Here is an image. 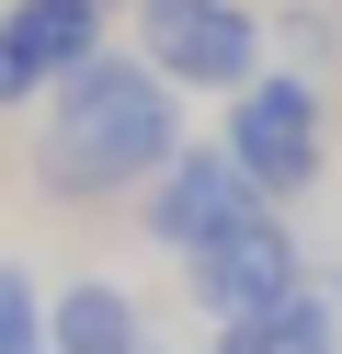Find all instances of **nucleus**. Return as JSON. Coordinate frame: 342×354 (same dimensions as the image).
<instances>
[{
    "label": "nucleus",
    "mask_w": 342,
    "mask_h": 354,
    "mask_svg": "<svg viewBox=\"0 0 342 354\" xmlns=\"http://www.w3.org/2000/svg\"><path fill=\"white\" fill-rule=\"evenodd\" d=\"M182 149H194V138H182V92L137 46H103L91 69H68L57 92H46L35 194L68 206V217H103V206H126V194H149Z\"/></svg>",
    "instance_id": "f257e3e1"
},
{
    "label": "nucleus",
    "mask_w": 342,
    "mask_h": 354,
    "mask_svg": "<svg viewBox=\"0 0 342 354\" xmlns=\"http://www.w3.org/2000/svg\"><path fill=\"white\" fill-rule=\"evenodd\" d=\"M217 149L263 183V206L319 194V183H331V80H308V69H263L251 92L217 103Z\"/></svg>",
    "instance_id": "f03ea898"
},
{
    "label": "nucleus",
    "mask_w": 342,
    "mask_h": 354,
    "mask_svg": "<svg viewBox=\"0 0 342 354\" xmlns=\"http://www.w3.org/2000/svg\"><path fill=\"white\" fill-rule=\"evenodd\" d=\"M137 57H149L171 92H251V80L274 69V12H251V0H149L137 12Z\"/></svg>",
    "instance_id": "7ed1b4c3"
},
{
    "label": "nucleus",
    "mask_w": 342,
    "mask_h": 354,
    "mask_svg": "<svg viewBox=\"0 0 342 354\" xmlns=\"http://www.w3.org/2000/svg\"><path fill=\"white\" fill-rule=\"evenodd\" d=\"M308 286H319V263H308V240H296L285 206H251L240 229H217L194 263H182V297H194L205 320H263V308L308 297Z\"/></svg>",
    "instance_id": "20e7f679"
},
{
    "label": "nucleus",
    "mask_w": 342,
    "mask_h": 354,
    "mask_svg": "<svg viewBox=\"0 0 342 354\" xmlns=\"http://www.w3.org/2000/svg\"><path fill=\"white\" fill-rule=\"evenodd\" d=\"M251 206H263V183H251V171L228 160L217 138H194V149H182V160L160 171L149 194H137V229H149V240H160L171 263H194L205 240H217V229H240Z\"/></svg>",
    "instance_id": "39448f33"
},
{
    "label": "nucleus",
    "mask_w": 342,
    "mask_h": 354,
    "mask_svg": "<svg viewBox=\"0 0 342 354\" xmlns=\"http://www.w3.org/2000/svg\"><path fill=\"white\" fill-rule=\"evenodd\" d=\"M46 343L57 354H160V320L126 274H68L46 297Z\"/></svg>",
    "instance_id": "423d86ee"
},
{
    "label": "nucleus",
    "mask_w": 342,
    "mask_h": 354,
    "mask_svg": "<svg viewBox=\"0 0 342 354\" xmlns=\"http://www.w3.org/2000/svg\"><path fill=\"white\" fill-rule=\"evenodd\" d=\"M0 46L23 57V80H35V92H57V80L91 69L114 35H103V0H12V12H0Z\"/></svg>",
    "instance_id": "0eeeda50"
},
{
    "label": "nucleus",
    "mask_w": 342,
    "mask_h": 354,
    "mask_svg": "<svg viewBox=\"0 0 342 354\" xmlns=\"http://www.w3.org/2000/svg\"><path fill=\"white\" fill-rule=\"evenodd\" d=\"M205 354H342V308L308 286V297L263 308V320H217V331H205Z\"/></svg>",
    "instance_id": "6e6552de"
},
{
    "label": "nucleus",
    "mask_w": 342,
    "mask_h": 354,
    "mask_svg": "<svg viewBox=\"0 0 342 354\" xmlns=\"http://www.w3.org/2000/svg\"><path fill=\"white\" fill-rule=\"evenodd\" d=\"M274 69L342 80V12H331V0H285V12H274Z\"/></svg>",
    "instance_id": "1a4fd4ad"
},
{
    "label": "nucleus",
    "mask_w": 342,
    "mask_h": 354,
    "mask_svg": "<svg viewBox=\"0 0 342 354\" xmlns=\"http://www.w3.org/2000/svg\"><path fill=\"white\" fill-rule=\"evenodd\" d=\"M46 297H57V286H35V263H0V354L46 343Z\"/></svg>",
    "instance_id": "9d476101"
},
{
    "label": "nucleus",
    "mask_w": 342,
    "mask_h": 354,
    "mask_svg": "<svg viewBox=\"0 0 342 354\" xmlns=\"http://www.w3.org/2000/svg\"><path fill=\"white\" fill-rule=\"evenodd\" d=\"M23 103H35V80H23V57L0 46V115H23Z\"/></svg>",
    "instance_id": "9b49d317"
},
{
    "label": "nucleus",
    "mask_w": 342,
    "mask_h": 354,
    "mask_svg": "<svg viewBox=\"0 0 342 354\" xmlns=\"http://www.w3.org/2000/svg\"><path fill=\"white\" fill-rule=\"evenodd\" d=\"M103 12H126V24H137V12H149V0H103Z\"/></svg>",
    "instance_id": "f8f14e48"
},
{
    "label": "nucleus",
    "mask_w": 342,
    "mask_h": 354,
    "mask_svg": "<svg viewBox=\"0 0 342 354\" xmlns=\"http://www.w3.org/2000/svg\"><path fill=\"white\" fill-rule=\"evenodd\" d=\"M35 354H57V343H35Z\"/></svg>",
    "instance_id": "ddd939ff"
},
{
    "label": "nucleus",
    "mask_w": 342,
    "mask_h": 354,
    "mask_svg": "<svg viewBox=\"0 0 342 354\" xmlns=\"http://www.w3.org/2000/svg\"><path fill=\"white\" fill-rule=\"evenodd\" d=\"M331 12H342V0H331Z\"/></svg>",
    "instance_id": "4468645a"
}]
</instances>
